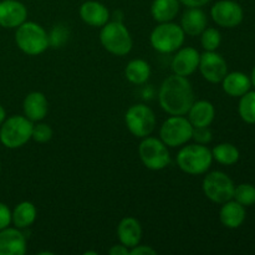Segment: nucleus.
I'll return each mask as SVG.
<instances>
[{"label": "nucleus", "mask_w": 255, "mask_h": 255, "mask_svg": "<svg viewBox=\"0 0 255 255\" xmlns=\"http://www.w3.org/2000/svg\"><path fill=\"white\" fill-rule=\"evenodd\" d=\"M194 101L193 87L187 77L173 74L167 77L159 87V106L171 116L187 115Z\"/></svg>", "instance_id": "nucleus-1"}, {"label": "nucleus", "mask_w": 255, "mask_h": 255, "mask_svg": "<svg viewBox=\"0 0 255 255\" xmlns=\"http://www.w3.org/2000/svg\"><path fill=\"white\" fill-rule=\"evenodd\" d=\"M213 162L212 151L206 144H184L177 154V166L184 173L199 176L207 173Z\"/></svg>", "instance_id": "nucleus-2"}, {"label": "nucleus", "mask_w": 255, "mask_h": 255, "mask_svg": "<svg viewBox=\"0 0 255 255\" xmlns=\"http://www.w3.org/2000/svg\"><path fill=\"white\" fill-rule=\"evenodd\" d=\"M16 46L29 56H37L49 47V34L35 21H24L15 31Z\"/></svg>", "instance_id": "nucleus-3"}, {"label": "nucleus", "mask_w": 255, "mask_h": 255, "mask_svg": "<svg viewBox=\"0 0 255 255\" xmlns=\"http://www.w3.org/2000/svg\"><path fill=\"white\" fill-rule=\"evenodd\" d=\"M100 41L106 51L116 56L129 54L133 46L131 34L121 20L106 22L100 31Z\"/></svg>", "instance_id": "nucleus-4"}, {"label": "nucleus", "mask_w": 255, "mask_h": 255, "mask_svg": "<svg viewBox=\"0 0 255 255\" xmlns=\"http://www.w3.org/2000/svg\"><path fill=\"white\" fill-rule=\"evenodd\" d=\"M34 122L27 117L14 115L0 125V142L9 149H16L25 146L31 139Z\"/></svg>", "instance_id": "nucleus-5"}, {"label": "nucleus", "mask_w": 255, "mask_h": 255, "mask_svg": "<svg viewBox=\"0 0 255 255\" xmlns=\"http://www.w3.org/2000/svg\"><path fill=\"white\" fill-rule=\"evenodd\" d=\"M184 39L186 34L181 25L167 21L158 22V25L152 30L149 42L156 51L161 54H172L183 46Z\"/></svg>", "instance_id": "nucleus-6"}, {"label": "nucleus", "mask_w": 255, "mask_h": 255, "mask_svg": "<svg viewBox=\"0 0 255 255\" xmlns=\"http://www.w3.org/2000/svg\"><path fill=\"white\" fill-rule=\"evenodd\" d=\"M138 154L141 162L151 171H161L171 163V154L168 147L161 138L147 136L142 138L138 146Z\"/></svg>", "instance_id": "nucleus-7"}, {"label": "nucleus", "mask_w": 255, "mask_h": 255, "mask_svg": "<svg viewBox=\"0 0 255 255\" xmlns=\"http://www.w3.org/2000/svg\"><path fill=\"white\" fill-rule=\"evenodd\" d=\"M126 127L134 137L144 138L151 136L156 128V115L153 110L144 104L132 105L125 115Z\"/></svg>", "instance_id": "nucleus-8"}, {"label": "nucleus", "mask_w": 255, "mask_h": 255, "mask_svg": "<svg viewBox=\"0 0 255 255\" xmlns=\"http://www.w3.org/2000/svg\"><path fill=\"white\" fill-rule=\"evenodd\" d=\"M193 126L184 116H171L162 124L159 138L167 147H182L192 139Z\"/></svg>", "instance_id": "nucleus-9"}, {"label": "nucleus", "mask_w": 255, "mask_h": 255, "mask_svg": "<svg viewBox=\"0 0 255 255\" xmlns=\"http://www.w3.org/2000/svg\"><path fill=\"white\" fill-rule=\"evenodd\" d=\"M233 181L228 174L221 171H213L207 174L202 183L203 193L209 201L214 203L223 204L233 199L234 194Z\"/></svg>", "instance_id": "nucleus-10"}, {"label": "nucleus", "mask_w": 255, "mask_h": 255, "mask_svg": "<svg viewBox=\"0 0 255 255\" xmlns=\"http://www.w3.org/2000/svg\"><path fill=\"white\" fill-rule=\"evenodd\" d=\"M211 16L218 26L232 29L243 21L244 12L241 5L233 0H219L212 6Z\"/></svg>", "instance_id": "nucleus-11"}, {"label": "nucleus", "mask_w": 255, "mask_h": 255, "mask_svg": "<svg viewBox=\"0 0 255 255\" xmlns=\"http://www.w3.org/2000/svg\"><path fill=\"white\" fill-rule=\"evenodd\" d=\"M199 71L211 84H219L228 74V65L224 57L216 51H206L201 55Z\"/></svg>", "instance_id": "nucleus-12"}, {"label": "nucleus", "mask_w": 255, "mask_h": 255, "mask_svg": "<svg viewBox=\"0 0 255 255\" xmlns=\"http://www.w3.org/2000/svg\"><path fill=\"white\" fill-rule=\"evenodd\" d=\"M199 60H201V54L198 50L192 46L181 47L177 50L176 55L172 59L171 69L173 74L188 77L198 69Z\"/></svg>", "instance_id": "nucleus-13"}, {"label": "nucleus", "mask_w": 255, "mask_h": 255, "mask_svg": "<svg viewBox=\"0 0 255 255\" xmlns=\"http://www.w3.org/2000/svg\"><path fill=\"white\" fill-rule=\"evenodd\" d=\"M27 9L19 0L0 1V26L4 29H16L26 21Z\"/></svg>", "instance_id": "nucleus-14"}, {"label": "nucleus", "mask_w": 255, "mask_h": 255, "mask_svg": "<svg viewBox=\"0 0 255 255\" xmlns=\"http://www.w3.org/2000/svg\"><path fill=\"white\" fill-rule=\"evenodd\" d=\"M26 237L19 228L7 227L0 231V255H24Z\"/></svg>", "instance_id": "nucleus-15"}, {"label": "nucleus", "mask_w": 255, "mask_h": 255, "mask_svg": "<svg viewBox=\"0 0 255 255\" xmlns=\"http://www.w3.org/2000/svg\"><path fill=\"white\" fill-rule=\"evenodd\" d=\"M24 116L31 122H40L46 117L49 112V101L46 96L40 91H32L25 96L22 102Z\"/></svg>", "instance_id": "nucleus-16"}, {"label": "nucleus", "mask_w": 255, "mask_h": 255, "mask_svg": "<svg viewBox=\"0 0 255 255\" xmlns=\"http://www.w3.org/2000/svg\"><path fill=\"white\" fill-rule=\"evenodd\" d=\"M80 17L85 24L94 27H102L110 21V11L102 2L89 0L80 6Z\"/></svg>", "instance_id": "nucleus-17"}, {"label": "nucleus", "mask_w": 255, "mask_h": 255, "mask_svg": "<svg viewBox=\"0 0 255 255\" xmlns=\"http://www.w3.org/2000/svg\"><path fill=\"white\" fill-rule=\"evenodd\" d=\"M117 237L120 243L128 249L139 244L142 239L141 223L133 217H125L117 226Z\"/></svg>", "instance_id": "nucleus-18"}, {"label": "nucleus", "mask_w": 255, "mask_h": 255, "mask_svg": "<svg viewBox=\"0 0 255 255\" xmlns=\"http://www.w3.org/2000/svg\"><path fill=\"white\" fill-rule=\"evenodd\" d=\"M208 24L207 15L201 7H188L181 17V27L188 36H198Z\"/></svg>", "instance_id": "nucleus-19"}, {"label": "nucleus", "mask_w": 255, "mask_h": 255, "mask_svg": "<svg viewBox=\"0 0 255 255\" xmlns=\"http://www.w3.org/2000/svg\"><path fill=\"white\" fill-rule=\"evenodd\" d=\"M187 115H188L187 119L193 127H209L216 117V109L212 102L207 100H199L193 102Z\"/></svg>", "instance_id": "nucleus-20"}, {"label": "nucleus", "mask_w": 255, "mask_h": 255, "mask_svg": "<svg viewBox=\"0 0 255 255\" xmlns=\"http://www.w3.org/2000/svg\"><path fill=\"white\" fill-rule=\"evenodd\" d=\"M219 219L227 228H239L246 221V208L237 201L231 199L222 206L221 211H219Z\"/></svg>", "instance_id": "nucleus-21"}, {"label": "nucleus", "mask_w": 255, "mask_h": 255, "mask_svg": "<svg viewBox=\"0 0 255 255\" xmlns=\"http://www.w3.org/2000/svg\"><path fill=\"white\" fill-rule=\"evenodd\" d=\"M224 92L232 97H241L251 90L252 81L246 74L239 71L231 72L222 80Z\"/></svg>", "instance_id": "nucleus-22"}, {"label": "nucleus", "mask_w": 255, "mask_h": 255, "mask_svg": "<svg viewBox=\"0 0 255 255\" xmlns=\"http://www.w3.org/2000/svg\"><path fill=\"white\" fill-rule=\"evenodd\" d=\"M37 211L34 203L29 201L20 202L11 212V223L19 229H26L36 221Z\"/></svg>", "instance_id": "nucleus-23"}, {"label": "nucleus", "mask_w": 255, "mask_h": 255, "mask_svg": "<svg viewBox=\"0 0 255 255\" xmlns=\"http://www.w3.org/2000/svg\"><path fill=\"white\" fill-rule=\"evenodd\" d=\"M179 0H153L151 14L157 22L172 21L179 12Z\"/></svg>", "instance_id": "nucleus-24"}, {"label": "nucleus", "mask_w": 255, "mask_h": 255, "mask_svg": "<svg viewBox=\"0 0 255 255\" xmlns=\"http://www.w3.org/2000/svg\"><path fill=\"white\" fill-rule=\"evenodd\" d=\"M125 76L131 84L143 85L151 76V66L146 60L133 59L127 64L125 69Z\"/></svg>", "instance_id": "nucleus-25"}, {"label": "nucleus", "mask_w": 255, "mask_h": 255, "mask_svg": "<svg viewBox=\"0 0 255 255\" xmlns=\"http://www.w3.org/2000/svg\"><path fill=\"white\" fill-rule=\"evenodd\" d=\"M212 156L223 166H232L239 161V149L232 143H219L212 149Z\"/></svg>", "instance_id": "nucleus-26"}, {"label": "nucleus", "mask_w": 255, "mask_h": 255, "mask_svg": "<svg viewBox=\"0 0 255 255\" xmlns=\"http://www.w3.org/2000/svg\"><path fill=\"white\" fill-rule=\"evenodd\" d=\"M239 116L247 124H255V91H248L241 96L238 106Z\"/></svg>", "instance_id": "nucleus-27"}, {"label": "nucleus", "mask_w": 255, "mask_h": 255, "mask_svg": "<svg viewBox=\"0 0 255 255\" xmlns=\"http://www.w3.org/2000/svg\"><path fill=\"white\" fill-rule=\"evenodd\" d=\"M222 42V35L216 27H206L201 34V45L206 51H216Z\"/></svg>", "instance_id": "nucleus-28"}, {"label": "nucleus", "mask_w": 255, "mask_h": 255, "mask_svg": "<svg viewBox=\"0 0 255 255\" xmlns=\"http://www.w3.org/2000/svg\"><path fill=\"white\" fill-rule=\"evenodd\" d=\"M233 198L244 207L253 206L255 204V187L249 183L239 184L234 188Z\"/></svg>", "instance_id": "nucleus-29"}, {"label": "nucleus", "mask_w": 255, "mask_h": 255, "mask_svg": "<svg viewBox=\"0 0 255 255\" xmlns=\"http://www.w3.org/2000/svg\"><path fill=\"white\" fill-rule=\"evenodd\" d=\"M54 136V131L47 124H42L41 121L37 122L32 126L31 139H34L37 143H46Z\"/></svg>", "instance_id": "nucleus-30"}, {"label": "nucleus", "mask_w": 255, "mask_h": 255, "mask_svg": "<svg viewBox=\"0 0 255 255\" xmlns=\"http://www.w3.org/2000/svg\"><path fill=\"white\" fill-rule=\"evenodd\" d=\"M69 39V30L64 25H55L49 34V46L61 47Z\"/></svg>", "instance_id": "nucleus-31"}, {"label": "nucleus", "mask_w": 255, "mask_h": 255, "mask_svg": "<svg viewBox=\"0 0 255 255\" xmlns=\"http://www.w3.org/2000/svg\"><path fill=\"white\" fill-rule=\"evenodd\" d=\"M192 139L199 144H208L213 139V133L209 129V127H193V133H192Z\"/></svg>", "instance_id": "nucleus-32"}, {"label": "nucleus", "mask_w": 255, "mask_h": 255, "mask_svg": "<svg viewBox=\"0 0 255 255\" xmlns=\"http://www.w3.org/2000/svg\"><path fill=\"white\" fill-rule=\"evenodd\" d=\"M11 224V211L5 203L0 202V231Z\"/></svg>", "instance_id": "nucleus-33"}, {"label": "nucleus", "mask_w": 255, "mask_h": 255, "mask_svg": "<svg viewBox=\"0 0 255 255\" xmlns=\"http://www.w3.org/2000/svg\"><path fill=\"white\" fill-rule=\"evenodd\" d=\"M157 251L151 246H141L137 244L136 247L129 249V255H156Z\"/></svg>", "instance_id": "nucleus-34"}, {"label": "nucleus", "mask_w": 255, "mask_h": 255, "mask_svg": "<svg viewBox=\"0 0 255 255\" xmlns=\"http://www.w3.org/2000/svg\"><path fill=\"white\" fill-rule=\"evenodd\" d=\"M110 255H129V249L127 247H125L124 244H116V246H112L109 251Z\"/></svg>", "instance_id": "nucleus-35"}, {"label": "nucleus", "mask_w": 255, "mask_h": 255, "mask_svg": "<svg viewBox=\"0 0 255 255\" xmlns=\"http://www.w3.org/2000/svg\"><path fill=\"white\" fill-rule=\"evenodd\" d=\"M209 1L211 0H179V2L187 7H202L208 4Z\"/></svg>", "instance_id": "nucleus-36"}, {"label": "nucleus", "mask_w": 255, "mask_h": 255, "mask_svg": "<svg viewBox=\"0 0 255 255\" xmlns=\"http://www.w3.org/2000/svg\"><path fill=\"white\" fill-rule=\"evenodd\" d=\"M5 119H6V112H5L4 107L0 105V125L5 121Z\"/></svg>", "instance_id": "nucleus-37"}, {"label": "nucleus", "mask_w": 255, "mask_h": 255, "mask_svg": "<svg viewBox=\"0 0 255 255\" xmlns=\"http://www.w3.org/2000/svg\"><path fill=\"white\" fill-rule=\"evenodd\" d=\"M251 81H252V85H253V86L255 87V66H254L253 71H252V79H251Z\"/></svg>", "instance_id": "nucleus-38"}, {"label": "nucleus", "mask_w": 255, "mask_h": 255, "mask_svg": "<svg viewBox=\"0 0 255 255\" xmlns=\"http://www.w3.org/2000/svg\"><path fill=\"white\" fill-rule=\"evenodd\" d=\"M0 172H1V163H0Z\"/></svg>", "instance_id": "nucleus-39"}]
</instances>
